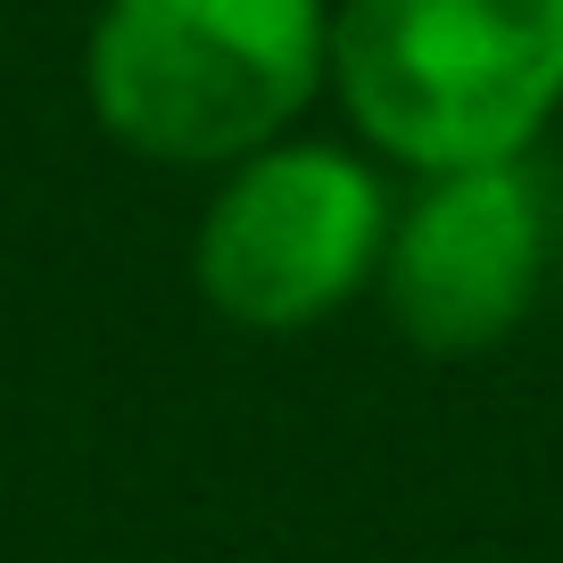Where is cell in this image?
Wrapping results in <instances>:
<instances>
[{
    "mask_svg": "<svg viewBox=\"0 0 563 563\" xmlns=\"http://www.w3.org/2000/svg\"><path fill=\"white\" fill-rule=\"evenodd\" d=\"M332 91V0H100L84 100L150 166H224L299 133Z\"/></svg>",
    "mask_w": 563,
    "mask_h": 563,
    "instance_id": "cell-1",
    "label": "cell"
},
{
    "mask_svg": "<svg viewBox=\"0 0 563 563\" xmlns=\"http://www.w3.org/2000/svg\"><path fill=\"white\" fill-rule=\"evenodd\" d=\"M332 100L398 175L514 166L563 117V0H332Z\"/></svg>",
    "mask_w": 563,
    "mask_h": 563,
    "instance_id": "cell-2",
    "label": "cell"
},
{
    "mask_svg": "<svg viewBox=\"0 0 563 563\" xmlns=\"http://www.w3.org/2000/svg\"><path fill=\"white\" fill-rule=\"evenodd\" d=\"M389 208L398 199L365 150L290 133L216 175L191 232V282L232 332H316L356 290H373Z\"/></svg>",
    "mask_w": 563,
    "mask_h": 563,
    "instance_id": "cell-3",
    "label": "cell"
},
{
    "mask_svg": "<svg viewBox=\"0 0 563 563\" xmlns=\"http://www.w3.org/2000/svg\"><path fill=\"white\" fill-rule=\"evenodd\" d=\"M547 249H555V216H547L530 158L415 175V191L389 208L373 290H382V316L398 323L406 349L489 356L539 307Z\"/></svg>",
    "mask_w": 563,
    "mask_h": 563,
    "instance_id": "cell-4",
    "label": "cell"
}]
</instances>
